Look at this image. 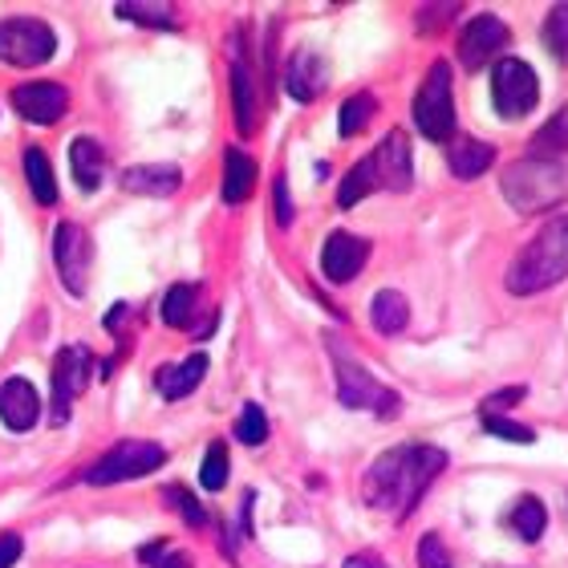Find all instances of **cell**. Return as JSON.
<instances>
[{
  "label": "cell",
  "instance_id": "obj_6",
  "mask_svg": "<svg viewBox=\"0 0 568 568\" xmlns=\"http://www.w3.org/2000/svg\"><path fill=\"white\" fill-rule=\"evenodd\" d=\"M415 126L423 139L450 142L455 139V94H450V65L435 61L426 70V82L415 98Z\"/></svg>",
  "mask_w": 568,
  "mask_h": 568
},
{
  "label": "cell",
  "instance_id": "obj_14",
  "mask_svg": "<svg viewBox=\"0 0 568 568\" xmlns=\"http://www.w3.org/2000/svg\"><path fill=\"white\" fill-rule=\"evenodd\" d=\"M374 171H378V183L386 191H410L415 183V163H410V146H406L403 131H390L382 139V146H374Z\"/></svg>",
  "mask_w": 568,
  "mask_h": 568
},
{
  "label": "cell",
  "instance_id": "obj_5",
  "mask_svg": "<svg viewBox=\"0 0 568 568\" xmlns=\"http://www.w3.org/2000/svg\"><path fill=\"white\" fill-rule=\"evenodd\" d=\"M166 463V450L159 443H146V438H122L102 455V459L85 471V484L110 487V484H126V479H142V475L159 471Z\"/></svg>",
  "mask_w": 568,
  "mask_h": 568
},
{
  "label": "cell",
  "instance_id": "obj_13",
  "mask_svg": "<svg viewBox=\"0 0 568 568\" xmlns=\"http://www.w3.org/2000/svg\"><path fill=\"white\" fill-rule=\"evenodd\" d=\"M369 261V240L354 236V232H333L321 248V273L333 284H349Z\"/></svg>",
  "mask_w": 568,
  "mask_h": 568
},
{
  "label": "cell",
  "instance_id": "obj_1",
  "mask_svg": "<svg viewBox=\"0 0 568 568\" xmlns=\"http://www.w3.org/2000/svg\"><path fill=\"white\" fill-rule=\"evenodd\" d=\"M438 471H447V450L426 447V443L394 447L369 463L366 479H362V496L369 508L394 511L398 520H406L418 508L426 487L438 479Z\"/></svg>",
  "mask_w": 568,
  "mask_h": 568
},
{
  "label": "cell",
  "instance_id": "obj_28",
  "mask_svg": "<svg viewBox=\"0 0 568 568\" xmlns=\"http://www.w3.org/2000/svg\"><path fill=\"white\" fill-rule=\"evenodd\" d=\"M374 110H378V102H374V94H349L342 102V110H337V131H342V139H354V134H362L369 126V119H374Z\"/></svg>",
  "mask_w": 568,
  "mask_h": 568
},
{
  "label": "cell",
  "instance_id": "obj_2",
  "mask_svg": "<svg viewBox=\"0 0 568 568\" xmlns=\"http://www.w3.org/2000/svg\"><path fill=\"white\" fill-rule=\"evenodd\" d=\"M568 276V215H552L532 240L528 248L511 261L508 268V293L532 296L545 293L552 284Z\"/></svg>",
  "mask_w": 568,
  "mask_h": 568
},
{
  "label": "cell",
  "instance_id": "obj_21",
  "mask_svg": "<svg viewBox=\"0 0 568 568\" xmlns=\"http://www.w3.org/2000/svg\"><path fill=\"white\" fill-rule=\"evenodd\" d=\"M232 102H236V131L248 139L261 126V114H256V82H252V70L240 58L232 61Z\"/></svg>",
  "mask_w": 568,
  "mask_h": 568
},
{
  "label": "cell",
  "instance_id": "obj_15",
  "mask_svg": "<svg viewBox=\"0 0 568 568\" xmlns=\"http://www.w3.org/2000/svg\"><path fill=\"white\" fill-rule=\"evenodd\" d=\"M329 85V65L321 58L317 49H296L288 65H284V90L296 102H313Z\"/></svg>",
  "mask_w": 568,
  "mask_h": 568
},
{
  "label": "cell",
  "instance_id": "obj_16",
  "mask_svg": "<svg viewBox=\"0 0 568 568\" xmlns=\"http://www.w3.org/2000/svg\"><path fill=\"white\" fill-rule=\"evenodd\" d=\"M37 418H41V398H37L33 382L24 378H9L0 382V423L24 435V430H33Z\"/></svg>",
  "mask_w": 568,
  "mask_h": 568
},
{
  "label": "cell",
  "instance_id": "obj_24",
  "mask_svg": "<svg viewBox=\"0 0 568 568\" xmlns=\"http://www.w3.org/2000/svg\"><path fill=\"white\" fill-rule=\"evenodd\" d=\"M24 179H29V191L41 207L58 203V179H53V166H49L41 146H24Z\"/></svg>",
  "mask_w": 568,
  "mask_h": 568
},
{
  "label": "cell",
  "instance_id": "obj_12",
  "mask_svg": "<svg viewBox=\"0 0 568 568\" xmlns=\"http://www.w3.org/2000/svg\"><path fill=\"white\" fill-rule=\"evenodd\" d=\"M12 110L33 126H53L70 110V90L61 82H24L12 90Z\"/></svg>",
  "mask_w": 568,
  "mask_h": 568
},
{
  "label": "cell",
  "instance_id": "obj_22",
  "mask_svg": "<svg viewBox=\"0 0 568 568\" xmlns=\"http://www.w3.org/2000/svg\"><path fill=\"white\" fill-rule=\"evenodd\" d=\"M252 187H256V163H252L244 151H232L224 154V203L227 207H236V203H244L252 195Z\"/></svg>",
  "mask_w": 568,
  "mask_h": 568
},
{
  "label": "cell",
  "instance_id": "obj_41",
  "mask_svg": "<svg viewBox=\"0 0 568 568\" xmlns=\"http://www.w3.org/2000/svg\"><path fill=\"white\" fill-rule=\"evenodd\" d=\"M524 386H508V390H499V394H491V398H487L484 406H479V410H499V406H511V403H520L524 398Z\"/></svg>",
  "mask_w": 568,
  "mask_h": 568
},
{
  "label": "cell",
  "instance_id": "obj_27",
  "mask_svg": "<svg viewBox=\"0 0 568 568\" xmlns=\"http://www.w3.org/2000/svg\"><path fill=\"white\" fill-rule=\"evenodd\" d=\"M532 159H557V154L568 151V106H560L552 119L532 134Z\"/></svg>",
  "mask_w": 568,
  "mask_h": 568
},
{
  "label": "cell",
  "instance_id": "obj_30",
  "mask_svg": "<svg viewBox=\"0 0 568 568\" xmlns=\"http://www.w3.org/2000/svg\"><path fill=\"white\" fill-rule=\"evenodd\" d=\"M114 12L119 17H126V21H139V24H151V29H175V9L171 4H142V0H122V4H114Z\"/></svg>",
  "mask_w": 568,
  "mask_h": 568
},
{
  "label": "cell",
  "instance_id": "obj_25",
  "mask_svg": "<svg viewBox=\"0 0 568 568\" xmlns=\"http://www.w3.org/2000/svg\"><path fill=\"white\" fill-rule=\"evenodd\" d=\"M200 313V284H175L163 296V321L171 329H187Z\"/></svg>",
  "mask_w": 568,
  "mask_h": 568
},
{
  "label": "cell",
  "instance_id": "obj_4",
  "mask_svg": "<svg viewBox=\"0 0 568 568\" xmlns=\"http://www.w3.org/2000/svg\"><path fill=\"white\" fill-rule=\"evenodd\" d=\"M325 342H329L333 369H337V398H342V406H349V410H366L369 406L378 418H398L403 398L369 378L366 366L354 354H345L342 345H337V337H325Z\"/></svg>",
  "mask_w": 568,
  "mask_h": 568
},
{
  "label": "cell",
  "instance_id": "obj_38",
  "mask_svg": "<svg viewBox=\"0 0 568 568\" xmlns=\"http://www.w3.org/2000/svg\"><path fill=\"white\" fill-rule=\"evenodd\" d=\"M459 12V4H426V9H418V29L423 33H435V29H443V24H450V17Z\"/></svg>",
  "mask_w": 568,
  "mask_h": 568
},
{
  "label": "cell",
  "instance_id": "obj_10",
  "mask_svg": "<svg viewBox=\"0 0 568 568\" xmlns=\"http://www.w3.org/2000/svg\"><path fill=\"white\" fill-rule=\"evenodd\" d=\"M90 236H85L82 224H58L53 227V261H58V276L65 284V293L82 296L85 293V276H90Z\"/></svg>",
  "mask_w": 568,
  "mask_h": 568
},
{
  "label": "cell",
  "instance_id": "obj_7",
  "mask_svg": "<svg viewBox=\"0 0 568 568\" xmlns=\"http://www.w3.org/2000/svg\"><path fill=\"white\" fill-rule=\"evenodd\" d=\"M58 53V33L37 17H9L0 21V61L17 65V70H33L45 65Z\"/></svg>",
  "mask_w": 568,
  "mask_h": 568
},
{
  "label": "cell",
  "instance_id": "obj_37",
  "mask_svg": "<svg viewBox=\"0 0 568 568\" xmlns=\"http://www.w3.org/2000/svg\"><path fill=\"white\" fill-rule=\"evenodd\" d=\"M418 568H455V565H450L447 545L438 540V532L423 536V545H418Z\"/></svg>",
  "mask_w": 568,
  "mask_h": 568
},
{
  "label": "cell",
  "instance_id": "obj_26",
  "mask_svg": "<svg viewBox=\"0 0 568 568\" xmlns=\"http://www.w3.org/2000/svg\"><path fill=\"white\" fill-rule=\"evenodd\" d=\"M378 171H374V159H362V163L349 166V175L342 179V187H337V207H354L369 195V191H378Z\"/></svg>",
  "mask_w": 568,
  "mask_h": 568
},
{
  "label": "cell",
  "instance_id": "obj_40",
  "mask_svg": "<svg viewBox=\"0 0 568 568\" xmlns=\"http://www.w3.org/2000/svg\"><path fill=\"white\" fill-rule=\"evenodd\" d=\"M21 536H12V532H4L0 536V568H12L17 560H21Z\"/></svg>",
  "mask_w": 568,
  "mask_h": 568
},
{
  "label": "cell",
  "instance_id": "obj_3",
  "mask_svg": "<svg viewBox=\"0 0 568 568\" xmlns=\"http://www.w3.org/2000/svg\"><path fill=\"white\" fill-rule=\"evenodd\" d=\"M499 187L516 212H552L568 200V166L557 159H524V163H511L504 171Z\"/></svg>",
  "mask_w": 568,
  "mask_h": 568
},
{
  "label": "cell",
  "instance_id": "obj_31",
  "mask_svg": "<svg viewBox=\"0 0 568 568\" xmlns=\"http://www.w3.org/2000/svg\"><path fill=\"white\" fill-rule=\"evenodd\" d=\"M236 438L244 447H264L268 443V415H264L261 403H244L236 418Z\"/></svg>",
  "mask_w": 568,
  "mask_h": 568
},
{
  "label": "cell",
  "instance_id": "obj_11",
  "mask_svg": "<svg viewBox=\"0 0 568 568\" xmlns=\"http://www.w3.org/2000/svg\"><path fill=\"white\" fill-rule=\"evenodd\" d=\"M511 29L499 21L496 12H479L467 21V29L459 33V61L463 70H484L487 61L499 58V49H508Z\"/></svg>",
  "mask_w": 568,
  "mask_h": 568
},
{
  "label": "cell",
  "instance_id": "obj_23",
  "mask_svg": "<svg viewBox=\"0 0 568 568\" xmlns=\"http://www.w3.org/2000/svg\"><path fill=\"white\" fill-rule=\"evenodd\" d=\"M369 321H374V329L382 337H394V333L406 329V321H410V305H406L403 293H394V288H382L374 296V305H369Z\"/></svg>",
  "mask_w": 568,
  "mask_h": 568
},
{
  "label": "cell",
  "instance_id": "obj_19",
  "mask_svg": "<svg viewBox=\"0 0 568 568\" xmlns=\"http://www.w3.org/2000/svg\"><path fill=\"white\" fill-rule=\"evenodd\" d=\"M70 171L82 191L102 187V175H106V151H102V142L90 139V134H78L70 142Z\"/></svg>",
  "mask_w": 568,
  "mask_h": 568
},
{
  "label": "cell",
  "instance_id": "obj_42",
  "mask_svg": "<svg viewBox=\"0 0 568 568\" xmlns=\"http://www.w3.org/2000/svg\"><path fill=\"white\" fill-rule=\"evenodd\" d=\"M342 568H386V560L378 557H369V552H357V557H349Z\"/></svg>",
  "mask_w": 568,
  "mask_h": 568
},
{
  "label": "cell",
  "instance_id": "obj_8",
  "mask_svg": "<svg viewBox=\"0 0 568 568\" xmlns=\"http://www.w3.org/2000/svg\"><path fill=\"white\" fill-rule=\"evenodd\" d=\"M90 374H94V354L85 345H61L58 357H53V403H49V423L65 426L70 423V410L78 403V394L90 386Z\"/></svg>",
  "mask_w": 568,
  "mask_h": 568
},
{
  "label": "cell",
  "instance_id": "obj_9",
  "mask_svg": "<svg viewBox=\"0 0 568 568\" xmlns=\"http://www.w3.org/2000/svg\"><path fill=\"white\" fill-rule=\"evenodd\" d=\"M540 98V82L536 70L520 58H499L491 70V102L504 119H524Z\"/></svg>",
  "mask_w": 568,
  "mask_h": 568
},
{
  "label": "cell",
  "instance_id": "obj_32",
  "mask_svg": "<svg viewBox=\"0 0 568 568\" xmlns=\"http://www.w3.org/2000/svg\"><path fill=\"white\" fill-rule=\"evenodd\" d=\"M227 467H232V459H227V447H224V443H212V447H207V455H203V467H200L203 491H224V487H227Z\"/></svg>",
  "mask_w": 568,
  "mask_h": 568
},
{
  "label": "cell",
  "instance_id": "obj_35",
  "mask_svg": "<svg viewBox=\"0 0 568 568\" xmlns=\"http://www.w3.org/2000/svg\"><path fill=\"white\" fill-rule=\"evenodd\" d=\"M163 496L175 504V511L191 524V528H203V524H207V511L200 508V499L191 496V491H183V487H166Z\"/></svg>",
  "mask_w": 568,
  "mask_h": 568
},
{
  "label": "cell",
  "instance_id": "obj_18",
  "mask_svg": "<svg viewBox=\"0 0 568 568\" xmlns=\"http://www.w3.org/2000/svg\"><path fill=\"white\" fill-rule=\"evenodd\" d=\"M203 374H207V354H191L183 362H175V366L154 369V390L163 394L166 403H179V398H187L200 386Z\"/></svg>",
  "mask_w": 568,
  "mask_h": 568
},
{
  "label": "cell",
  "instance_id": "obj_39",
  "mask_svg": "<svg viewBox=\"0 0 568 568\" xmlns=\"http://www.w3.org/2000/svg\"><path fill=\"white\" fill-rule=\"evenodd\" d=\"M276 224L293 227V195H288V183H284V175L276 179Z\"/></svg>",
  "mask_w": 568,
  "mask_h": 568
},
{
  "label": "cell",
  "instance_id": "obj_17",
  "mask_svg": "<svg viewBox=\"0 0 568 568\" xmlns=\"http://www.w3.org/2000/svg\"><path fill=\"white\" fill-rule=\"evenodd\" d=\"M122 187L134 191V195H154V200H166L175 195L183 175H179L175 163H142V166H126L119 179Z\"/></svg>",
  "mask_w": 568,
  "mask_h": 568
},
{
  "label": "cell",
  "instance_id": "obj_20",
  "mask_svg": "<svg viewBox=\"0 0 568 568\" xmlns=\"http://www.w3.org/2000/svg\"><path fill=\"white\" fill-rule=\"evenodd\" d=\"M491 163H496V146L491 142H479V139L447 142V166L455 179H479Z\"/></svg>",
  "mask_w": 568,
  "mask_h": 568
},
{
  "label": "cell",
  "instance_id": "obj_36",
  "mask_svg": "<svg viewBox=\"0 0 568 568\" xmlns=\"http://www.w3.org/2000/svg\"><path fill=\"white\" fill-rule=\"evenodd\" d=\"M139 557L146 560L151 568H195V560H191L187 552H171L163 540H159V545H146Z\"/></svg>",
  "mask_w": 568,
  "mask_h": 568
},
{
  "label": "cell",
  "instance_id": "obj_29",
  "mask_svg": "<svg viewBox=\"0 0 568 568\" xmlns=\"http://www.w3.org/2000/svg\"><path fill=\"white\" fill-rule=\"evenodd\" d=\"M545 524H548V511H545V504H540V499H536V496L516 499V508H511V528H516L528 545L545 536Z\"/></svg>",
  "mask_w": 568,
  "mask_h": 568
},
{
  "label": "cell",
  "instance_id": "obj_33",
  "mask_svg": "<svg viewBox=\"0 0 568 568\" xmlns=\"http://www.w3.org/2000/svg\"><path fill=\"white\" fill-rule=\"evenodd\" d=\"M545 45L552 49V58L568 61V4H552L545 17Z\"/></svg>",
  "mask_w": 568,
  "mask_h": 568
},
{
  "label": "cell",
  "instance_id": "obj_34",
  "mask_svg": "<svg viewBox=\"0 0 568 568\" xmlns=\"http://www.w3.org/2000/svg\"><path fill=\"white\" fill-rule=\"evenodd\" d=\"M479 418H484V430L487 435H496V438H508V443H536L532 435V426H524V423H511V418L496 415V410H479Z\"/></svg>",
  "mask_w": 568,
  "mask_h": 568
}]
</instances>
